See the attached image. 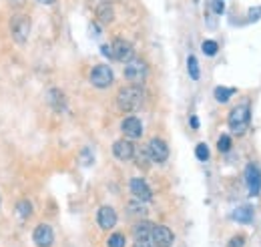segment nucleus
I'll return each mask as SVG.
<instances>
[{
  "mask_svg": "<svg viewBox=\"0 0 261 247\" xmlns=\"http://www.w3.org/2000/svg\"><path fill=\"white\" fill-rule=\"evenodd\" d=\"M16 215H18L22 221H26L28 217H31V215H33V205H31V201H28V199L18 201V203H16Z\"/></svg>",
  "mask_w": 261,
  "mask_h": 247,
  "instance_id": "obj_19",
  "label": "nucleus"
},
{
  "mask_svg": "<svg viewBox=\"0 0 261 247\" xmlns=\"http://www.w3.org/2000/svg\"><path fill=\"white\" fill-rule=\"evenodd\" d=\"M82 159H84V161H82L84 165H91V163H93V157H91V149H84V151H82Z\"/></svg>",
  "mask_w": 261,
  "mask_h": 247,
  "instance_id": "obj_32",
  "label": "nucleus"
},
{
  "mask_svg": "<svg viewBox=\"0 0 261 247\" xmlns=\"http://www.w3.org/2000/svg\"><path fill=\"white\" fill-rule=\"evenodd\" d=\"M195 155H197L199 161H207L209 159V149H207V145L205 143H199L195 147Z\"/></svg>",
  "mask_w": 261,
  "mask_h": 247,
  "instance_id": "obj_25",
  "label": "nucleus"
},
{
  "mask_svg": "<svg viewBox=\"0 0 261 247\" xmlns=\"http://www.w3.org/2000/svg\"><path fill=\"white\" fill-rule=\"evenodd\" d=\"M261 18V6H255L249 10V20H259Z\"/></svg>",
  "mask_w": 261,
  "mask_h": 247,
  "instance_id": "obj_29",
  "label": "nucleus"
},
{
  "mask_svg": "<svg viewBox=\"0 0 261 247\" xmlns=\"http://www.w3.org/2000/svg\"><path fill=\"white\" fill-rule=\"evenodd\" d=\"M24 2H26V0H10V6L12 8H20Z\"/></svg>",
  "mask_w": 261,
  "mask_h": 247,
  "instance_id": "obj_34",
  "label": "nucleus"
},
{
  "mask_svg": "<svg viewBox=\"0 0 261 247\" xmlns=\"http://www.w3.org/2000/svg\"><path fill=\"white\" fill-rule=\"evenodd\" d=\"M151 241L155 247H171L173 241H175V235H173V231L165 225H153Z\"/></svg>",
  "mask_w": 261,
  "mask_h": 247,
  "instance_id": "obj_8",
  "label": "nucleus"
},
{
  "mask_svg": "<svg viewBox=\"0 0 261 247\" xmlns=\"http://www.w3.org/2000/svg\"><path fill=\"white\" fill-rule=\"evenodd\" d=\"M112 155L117 157L119 161H131L135 157V145L129 139L114 141V145H112Z\"/></svg>",
  "mask_w": 261,
  "mask_h": 247,
  "instance_id": "obj_12",
  "label": "nucleus"
},
{
  "mask_svg": "<svg viewBox=\"0 0 261 247\" xmlns=\"http://www.w3.org/2000/svg\"><path fill=\"white\" fill-rule=\"evenodd\" d=\"M97 223L101 229H112L114 225H117V213H114V209L111 205H103L97 213Z\"/></svg>",
  "mask_w": 261,
  "mask_h": 247,
  "instance_id": "obj_13",
  "label": "nucleus"
},
{
  "mask_svg": "<svg viewBox=\"0 0 261 247\" xmlns=\"http://www.w3.org/2000/svg\"><path fill=\"white\" fill-rule=\"evenodd\" d=\"M217 149H219L221 153H227V151L231 149V137H229V135H221L219 141H217Z\"/></svg>",
  "mask_w": 261,
  "mask_h": 247,
  "instance_id": "obj_26",
  "label": "nucleus"
},
{
  "mask_svg": "<svg viewBox=\"0 0 261 247\" xmlns=\"http://www.w3.org/2000/svg\"><path fill=\"white\" fill-rule=\"evenodd\" d=\"M121 131L127 139H139L143 135V123H141V119H137L133 115L125 117L123 123H121Z\"/></svg>",
  "mask_w": 261,
  "mask_h": 247,
  "instance_id": "obj_11",
  "label": "nucleus"
},
{
  "mask_svg": "<svg viewBox=\"0 0 261 247\" xmlns=\"http://www.w3.org/2000/svg\"><path fill=\"white\" fill-rule=\"evenodd\" d=\"M151 233H153V223L151 221H139L133 229V235L135 239H151Z\"/></svg>",
  "mask_w": 261,
  "mask_h": 247,
  "instance_id": "obj_17",
  "label": "nucleus"
},
{
  "mask_svg": "<svg viewBox=\"0 0 261 247\" xmlns=\"http://www.w3.org/2000/svg\"><path fill=\"white\" fill-rule=\"evenodd\" d=\"M129 187H131V193L135 195V199H139V201H151V199H153V191H151V187L147 185V181L141 179V177L131 179Z\"/></svg>",
  "mask_w": 261,
  "mask_h": 247,
  "instance_id": "obj_10",
  "label": "nucleus"
},
{
  "mask_svg": "<svg viewBox=\"0 0 261 247\" xmlns=\"http://www.w3.org/2000/svg\"><path fill=\"white\" fill-rule=\"evenodd\" d=\"M91 84L97 86V88H109L114 81V75L111 71L109 65H97L93 71H91Z\"/></svg>",
  "mask_w": 261,
  "mask_h": 247,
  "instance_id": "obj_5",
  "label": "nucleus"
},
{
  "mask_svg": "<svg viewBox=\"0 0 261 247\" xmlns=\"http://www.w3.org/2000/svg\"><path fill=\"white\" fill-rule=\"evenodd\" d=\"M243 243H245V237L243 235H235L233 239L229 241V247H243Z\"/></svg>",
  "mask_w": 261,
  "mask_h": 247,
  "instance_id": "obj_28",
  "label": "nucleus"
},
{
  "mask_svg": "<svg viewBox=\"0 0 261 247\" xmlns=\"http://www.w3.org/2000/svg\"><path fill=\"white\" fill-rule=\"evenodd\" d=\"M135 157H137V165L143 167V169H147L149 167V161H151V155H149V149L145 147V149H135Z\"/></svg>",
  "mask_w": 261,
  "mask_h": 247,
  "instance_id": "obj_21",
  "label": "nucleus"
},
{
  "mask_svg": "<svg viewBox=\"0 0 261 247\" xmlns=\"http://www.w3.org/2000/svg\"><path fill=\"white\" fill-rule=\"evenodd\" d=\"M233 219H237L239 223H251L253 221V207H249V205L237 207L233 213Z\"/></svg>",
  "mask_w": 261,
  "mask_h": 247,
  "instance_id": "obj_18",
  "label": "nucleus"
},
{
  "mask_svg": "<svg viewBox=\"0 0 261 247\" xmlns=\"http://www.w3.org/2000/svg\"><path fill=\"white\" fill-rule=\"evenodd\" d=\"M111 48H112V58L121 60V63H129V60L133 58V54H135L133 44L129 41H125V39H117L111 44Z\"/></svg>",
  "mask_w": 261,
  "mask_h": 247,
  "instance_id": "obj_7",
  "label": "nucleus"
},
{
  "mask_svg": "<svg viewBox=\"0 0 261 247\" xmlns=\"http://www.w3.org/2000/svg\"><path fill=\"white\" fill-rule=\"evenodd\" d=\"M147 149H149L151 161H155V163H165L169 159V147H167V143L163 139H157V137L151 139Z\"/></svg>",
  "mask_w": 261,
  "mask_h": 247,
  "instance_id": "obj_9",
  "label": "nucleus"
},
{
  "mask_svg": "<svg viewBox=\"0 0 261 247\" xmlns=\"http://www.w3.org/2000/svg\"><path fill=\"white\" fill-rule=\"evenodd\" d=\"M109 247H125V235L123 233H112L107 241Z\"/></svg>",
  "mask_w": 261,
  "mask_h": 247,
  "instance_id": "obj_24",
  "label": "nucleus"
},
{
  "mask_svg": "<svg viewBox=\"0 0 261 247\" xmlns=\"http://www.w3.org/2000/svg\"><path fill=\"white\" fill-rule=\"evenodd\" d=\"M129 213L131 215H141V217H143V215L147 213V209H145L141 203H129Z\"/></svg>",
  "mask_w": 261,
  "mask_h": 247,
  "instance_id": "obj_27",
  "label": "nucleus"
},
{
  "mask_svg": "<svg viewBox=\"0 0 261 247\" xmlns=\"http://www.w3.org/2000/svg\"><path fill=\"white\" fill-rule=\"evenodd\" d=\"M143 99H145V92L139 84H129V86H123L117 95V105L123 113H135L141 105H143Z\"/></svg>",
  "mask_w": 261,
  "mask_h": 247,
  "instance_id": "obj_1",
  "label": "nucleus"
},
{
  "mask_svg": "<svg viewBox=\"0 0 261 247\" xmlns=\"http://www.w3.org/2000/svg\"><path fill=\"white\" fill-rule=\"evenodd\" d=\"M91 33H93V37H99V28H97V24H91Z\"/></svg>",
  "mask_w": 261,
  "mask_h": 247,
  "instance_id": "obj_36",
  "label": "nucleus"
},
{
  "mask_svg": "<svg viewBox=\"0 0 261 247\" xmlns=\"http://www.w3.org/2000/svg\"><path fill=\"white\" fill-rule=\"evenodd\" d=\"M213 95H215V99H217L219 103H227L231 97L235 95V88H229V86H217V88L213 90Z\"/></svg>",
  "mask_w": 261,
  "mask_h": 247,
  "instance_id": "obj_20",
  "label": "nucleus"
},
{
  "mask_svg": "<svg viewBox=\"0 0 261 247\" xmlns=\"http://www.w3.org/2000/svg\"><path fill=\"white\" fill-rule=\"evenodd\" d=\"M191 127L193 129H199V119L197 117H191Z\"/></svg>",
  "mask_w": 261,
  "mask_h": 247,
  "instance_id": "obj_35",
  "label": "nucleus"
},
{
  "mask_svg": "<svg viewBox=\"0 0 261 247\" xmlns=\"http://www.w3.org/2000/svg\"><path fill=\"white\" fill-rule=\"evenodd\" d=\"M213 10H215L217 14H223V10H225L223 0H213Z\"/></svg>",
  "mask_w": 261,
  "mask_h": 247,
  "instance_id": "obj_30",
  "label": "nucleus"
},
{
  "mask_svg": "<svg viewBox=\"0 0 261 247\" xmlns=\"http://www.w3.org/2000/svg\"><path fill=\"white\" fill-rule=\"evenodd\" d=\"M33 239L38 247H50L54 243V233H52V227L46 225V223H40L35 231H33Z\"/></svg>",
  "mask_w": 261,
  "mask_h": 247,
  "instance_id": "obj_14",
  "label": "nucleus"
},
{
  "mask_svg": "<svg viewBox=\"0 0 261 247\" xmlns=\"http://www.w3.org/2000/svg\"><path fill=\"white\" fill-rule=\"evenodd\" d=\"M97 20L101 24H111L114 20V8L109 2H101L97 6Z\"/></svg>",
  "mask_w": 261,
  "mask_h": 247,
  "instance_id": "obj_16",
  "label": "nucleus"
},
{
  "mask_svg": "<svg viewBox=\"0 0 261 247\" xmlns=\"http://www.w3.org/2000/svg\"><path fill=\"white\" fill-rule=\"evenodd\" d=\"M133 247H155V245H153L151 239H139V241H135Z\"/></svg>",
  "mask_w": 261,
  "mask_h": 247,
  "instance_id": "obj_31",
  "label": "nucleus"
},
{
  "mask_svg": "<svg viewBox=\"0 0 261 247\" xmlns=\"http://www.w3.org/2000/svg\"><path fill=\"white\" fill-rule=\"evenodd\" d=\"M10 35L16 44H24L31 35V18L26 14H14L10 18Z\"/></svg>",
  "mask_w": 261,
  "mask_h": 247,
  "instance_id": "obj_4",
  "label": "nucleus"
},
{
  "mask_svg": "<svg viewBox=\"0 0 261 247\" xmlns=\"http://www.w3.org/2000/svg\"><path fill=\"white\" fill-rule=\"evenodd\" d=\"M101 52H103L105 56L112 58V48H111V44H103V46H101Z\"/></svg>",
  "mask_w": 261,
  "mask_h": 247,
  "instance_id": "obj_33",
  "label": "nucleus"
},
{
  "mask_svg": "<svg viewBox=\"0 0 261 247\" xmlns=\"http://www.w3.org/2000/svg\"><path fill=\"white\" fill-rule=\"evenodd\" d=\"M187 71H189V77H191L193 81H199L201 71H199V63H197V58H195L193 54L187 58Z\"/></svg>",
  "mask_w": 261,
  "mask_h": 247,
  "instance_id": "obj_22",
  "label": "nucleus"
},
{
  "mask_svg": "<svg viewBox=\"0 0 261 247\" xmlns=\"http://www.w3.org/2000/svg\"><path fill=\"white\" fill-rule=\"evenodd\" d=\"M245 183H247V189L251 197H257L261 193V171L257 165L249 163L245 167Z\"/></svg>",
  "mask_w": 261,
  "mask_h": 247,
  "instance_id": "obj_6",
  "label": "nucleus"
},
{
  "mask_svg": "<svg viewBox=\"0 0 261 247\" xmlns=\"http://www.w3.org/2000/svg\"><path fill=\"white\" fill-rule=\"evenodd\" d=\"M201 50L205 52L207 56H215V54H217V50H219V44H217L215 41H203Z\"/></svg>",
  "mask_w": 261,
  "mask_h": 247,
  "instance_id": "obj_23",
  "label": "nucleus"
},
{
  "mask_svg": "<svg viewBox=\"0 0 261 247\" xmlns=\"http://www.w3.org/2000/svg\"><path fill=\"white\" fill-rule=\"evenodd\" d=\"M38 2H40V4H52L54 0H38Z\"/></svg>",
  "mask_w": 261,
  "mask_h": 247,
  "instance_id": "obj_37",
  "label": "nucleus"
},
{
  "mask_svg": "<svg viewBox=\"0 0 261 247\" xmlns=\"http://www.w3.org/2000/svg\"><path fill=\"white\" fill-rule=\"evenodd\" d=\"M147 75H149V67L143 58H131L125 65V79L131 84H143Z\"/></svg>",
  "mask_w": 261,
  "mask_h": 247,
  "instance_id": "obj_3",
  "label": "nucleus"
},
{
  "mask_svg": "<svg viewBox=\"0 0 261 247\" xmlns=\"http://www.w3.org/2000/svg\"><path fill=\"white\" fill-rule=\"evenodd\" d=\"M46 101H48V105H50L56 113H63V111L67 109V99H65V95H63L59 88H50V90L46 92Z\"/></svg>",
  "mask_w": 261,
  "mask_h": 247,
  "instance_id": "obj_15",
  "label": "nucleus"
},
{
  "mask_svg": "<svg viewBox=\"0 0 261 247\" xmlns=\"http://www.w3.org/2000/svg\"><path fill=\"white\" fill-rule=\"evenodd\" d=\"M249 121H251V109L247 103H243V105H237L231 109V113L227 117V125L231 129V133L241 137V135H245V131L249 127Z\"/></svg>",
  "mask_w": 261,
  "mask_h": 247,
  "instance_id": "obj_2",
  "label": "nucleus"
}]
</instances>
